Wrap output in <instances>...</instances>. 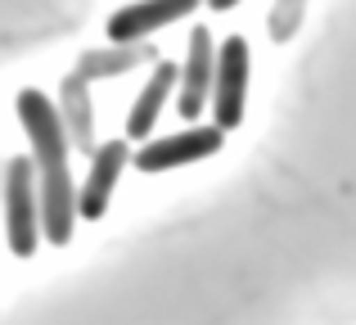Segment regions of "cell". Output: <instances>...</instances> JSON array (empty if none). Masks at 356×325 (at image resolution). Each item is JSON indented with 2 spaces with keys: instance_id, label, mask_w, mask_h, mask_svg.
Segmentation results:
<instances>
[{
  "instance_id": "4",
  "label": "cell",
  "mask_w": 356,
  "mask_h": 325,
  "mask_svg": "<svg viewBox=\"0 0 356 325\" xmlns=\"http://www.w3.org/2000/svg\"><path fill=\"white\" fill-rule=\"evenodd\" d=\"M226 145V132L217 122L212 127H181L176 136H158V141H145L136 150V167L140 172H172V167L185 163H203Z\"/></svg>"
},
{
  "instance_id": "3",
  "label": "cell",
  "mask_w": 356,
  "mask_h": 325,
  "mask_svg": "<svg viewBox=\"0 0 356 325\" xmlns=\"http://www.w3.org/2000/svg\"><path fill=\"white\" fill-rule=\"evenodd\" d=\"M248 77H252V54L243 36H226L217 54V90H212V118L221 132H235L243 122L248 104Z\"/></svg>"
},
{
  "instance_id": "12",
  "label": "cell",
  "mask_w": 356,
  "mask_h": 325,
  "mask_svg": "<svg viewBox=\"0 0 356 325\" xmlns=\"http://www.w3.org/2000/svg\"><path fill=\"white\" fill-rule=\"evenodd\" d=\"M208 5H212V9H217V14H226V9H235V5H239V0H208Z\"/></svg>"
},
{
  "instance_id": "6",
  "label": "cell",
  "mask_w": 356,
  "mask_h": 325,
  "mask_svg": "<svg viewBox=\"0 0 356 325\" xmlns=\"http://www.w3.org/2000/svg\"><path fill=\"white\" fill-rule=\"evenodd\" d=\"M203 0H136V5H122L108 18V41L113 45H140L149 32L158 27H172L176 18H190Z\"/></svg>"
},
{
  "instance_id": "10",
  "label": "cell",
  "mask_w": 356,
  "mask_h": 325,
  "mask_svg": "<svg viewBox=\"0 0 356 325\" xmlns=\"http://www.w3.org/2000/svg\"><path fill=\"white\" fill-rule=\"evenodd\" d=\"M145 59H154V50H149L145 41L140 45H118V50H90V54H81V77H118V72H127V68H136V63H145Z\"/></svg>"
},
{
  "instance_id": "1",
  "label": "cell",
  "mask_w": 356,
  "mask_h": 325,
  "mask_svg": "<svg viewBox=\"0 0 356 325\" xmlns=\"http://www.w3.org/2000/svg\"><path fill=\"white\" fill-rule=\"evenodd\" d=\"M18 122H23L27 141H32V163L41 176V212H45V239L50 244H68L72 230L81 221V190L72 185L68 172V127H63L54 100L41 90H18Z\"/></svg>"
},
{
  "instance_id": "5",
  "label": "cell",
  "mask_w": 356,
  "mask_h": 325,
  "mask_svg": "<svg viewBox=\"0 0 356 325\" xmlns=\"http://www.w3.org/2000/svg\"><path fill=\"white\" fill-rule=\"evenodd\" d=\"M217 54H221V45L212 41V32L208 27H194L190 54H185V68H181V95H176V109H181L185 122H194L212 104V90H217Z\"/></svg>"
},
{
  "instance_id": "7",
  "label": "cell",
  "mask_w": 356,
  "mask_h": 325,
  "mask_svg": "<svg viewBox=\"0 0 356 325\" xmlns=\"http://www.w3.org/2000/svg\"><path fill=\"white\" fill-rule=\"evenodd\" d=\"M127 163H136L131 154V141H108L90 154V176L81 185V217L86 221H99L113 203V190H118V176L127 172Z\"/></svg>"
},
{
  "instance_id": "2",
  "label": "cell",
  "mask_w": 356,
  "mask_h": 325,
  "mask_svg": "<svg viewBox=\"0 0 356 325\" xmlns=\"http://www.w3.org/2000/svg\"><path fill=\"white\" fill-rule=\"evenodd\" d=\"M5 235L18 257H32L45 239V212H41V176L32 159L5 163Z\"/></svg>"
},
{
  "instance_id": "11",
  "label": "cell",
  "mask_w": 356,
  "mask_h": 325,
  "mask_svg": "<svg viewBox=\"0 0 356 325\" xmlns=\"http://www.w3.org/2000/svg\"><path fill=\"white\" fill-rule=\"evenodd\" d=\"M307 0H275V14H270V36L275 41H289L298 32V18H302Z\"/></svg>"
},
{
  "instance_id": "8",
  "label": "cell",
  "mask_w": 356,
  "mask_h": 325,
  "mask_svg": "<svg viewBox=\"0 0 356 325\" xmlns=\"http://www.w3.org/2000/svg\"><path fill=\"white\" fill-rule=\"evenodd\" d=\"M176 86H181V68H176V63H167V59H158V63H154V72H149V81H145V90H140L136 104H131V118H127V141L145 145V136L154 132L158 113H163L167 95H172Z\"/></svg>"
},
{
  "instance_id": "9",
  "label": "cell",
  "mask_w": 356,
  "mask_h": 325,
  "mask_svg": "<svg viewBox=\"0 0 356 325\" xmlns=\"http://www.w3.org/2000/svg\"><path fill=\"white\" fill-rule=\"evenodd\" d=\"M59 118L63 127H68V141L77 145V150H90L95 154V127H90V95H86V77L81 72H68L59 86Z\"/></svg>"
}]
</instances>
